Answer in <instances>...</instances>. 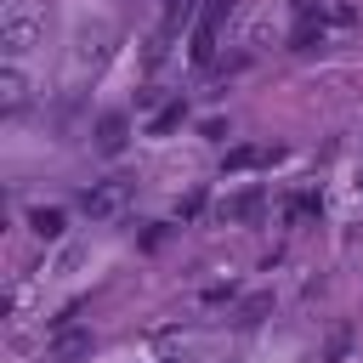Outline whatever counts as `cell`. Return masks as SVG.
<instances>
[{
  "instance_id": "1",
  "label": "cell",
  "mask_w": 363,
  "mask_h": 363,
  "mask_svg": "<svg viewBox=\"0 0 363 363\" xmlns=\"http://www.w3.org/2000/svg\"><path fill=\"white\" fill-rule=\"evenodd\" d=\"M130 204V176H108V182H91L85 193H79V210L91 216V221H108V216H119Z\"/></svg>"
},
{
  "instance_id": "2",
  "label": "cell",
  "mask_w": 363,
  "mask_h": 363,
  "mask_svg": "<svg viewBox=\"0 0 363 363\" xmlns=\"http://www.w3.org/2000/svg\"><path fill=\"white\" fill-rule=\"evenodd\" d=\"M125 142H130V113H102L96 119V153H125Z\"/></svg>"
},
{
  "instance_id": "3",
  "label": "cell",
  "mask_w": 363,
  "mask_h": 363,
  "mask_svg": "<svg viewBox=\"0 0 363 363\" xmlns=\"http://www.w3.org/2000/svg\"><path fill=\"white\" fill-rule=\"evenodd\" d=\"M91 346H96L91 329H57L51 335V357L57 363H79V357H91Z\"/></svg>"
},
{
  "instance_id": "4",
  "label": "cell",
  "mask_w": 363,
  "mask_h": 363,
  "mask_svg": "<svg viewBox=\"0 0 363 363\" xmlns=\"http://www.w3.org/2000/svg\"><path fill=\"white\" fill-rule=\"evenodd\" d=\"M272 159H278V147H250V142H244V147H227L221 170H227V176H244V170H261V164H272Z\"/></svg>"
},
{
  "instance_id": "5",
  "label": "cell",
  "mask_w": 363,
  "mask_h": 363,
  "mask_svg": "<svg viewBox=\"0 0 363 363\" xmlns=\"http://www.w3.org/2000/svg\"><path fill=\"white\" fill-rule=\"evenodd\" d=\"M34 40H40V23H34V17H11V23L0 28V45H6L11 57H17V51H28Z\"/></svg>"
},
{
  "instance_id": "6",
  "label": "cell",
  "mask_w": 363,
  "mask_h": 363,
  "mask_svg": "<svg viewBox=\"0 0 363 363\" xmlns=\"http://www.w3.org/2000/svg\"><path fill=\"white\" fill-rule=\"evenodd\" d=\"M28 227H34V238H62L68 216H62L57 204H34V210H28Z\"/></svg>"
},
{
  "instance_id": "7",
  "label": "cell",
  "mask_w": 363,
  "mask_h": 363,
  "mask_svg": "<svg viewBox=\"0 0 363 363\" xmlns=\"http://www.w3.org/2000/svg\"><path fill=\"white\" fill-rule=\"evenodd\" d=\"M23 102H28V79H23L17 68H0V108H6V113H17Z\"/></svg>"
},
{
  "instance_id": "8",
  "label": "cell",
  "mask_w": 363,
  "mask_h": 363,
  "mask_svg": "<svg viewBox=\"0 0 363 363\" xmlns=\"http://www.w3.org/2000/svg\"><path fill=\"white\" fill-rule=\"evenodd\" d=\"M267 312H272V295H250V301L238 306V318H233V323H238V329H255Z\"/></svg>"
},
{
  "instance_id": "9",
  "label": "cell",
  "mask_w": 363,
  "mask_h": 363,
  "mask_svg": "<svg viewBox=\"0 0 363 363\" xmlns=\"http://www.w3.org/2000/svg\"><path fill=\"white\" fill-rule=\"evenodd\" d=\"M255 210H261V193H238L233 204H221V216H227V221H250Z\"/></svg>"
},
{
  "instance_id": "10",
  "label": "cell",
  "mask_w": 363,
  "mask_h": 363,
  "mask_svg": "<svg viewBox=\"0 0 363 363\" xmlns=\"http://www.w3.org/2000/svg\"><path fill=\"white\" fill-rule=\"evenodd\" d=\"M210 57H216V28L199 23V34H193V62H210Z\"/></svg>"
},
{
  "instance_id": "11",
  "label": "cell",
  "mask_w": 363,
  "mask_h": 363,
  "mask_svg": "<svg viewBox=\"0 0 363 363\" xmlns=\"http://www.w3.org/2000/svg\"><path fill=\"white\" fill-rule=\"evenodd\" d=\"M176 125H182V102H170V108H159L147 130H153V136H164V130H176Z\"/></svg>"
},
{
  "instance_id": "12",
  "label": "cell",
  "mask_w": 363,
  "mask_h": 363,
  "mask_svg": "<svg viewBox=\"0 0 363 363\" xmlns=\"http://www.w3.org/2000/svg\"><path fill=\"white\" fill-rule=\"evenodd\" d=\"M346 346H352V329H335V335H329V346H323V363H340V357H346Z\"/></svg>"
},
{
  "instance_id": "13",
  "label": "cell",
  "mask_w": 363,
  "mask_h": 363,
  "mask_svg": "<svg viewBox=\"0 0 363 363\" xmlns=\"http://www.w3.org/2000/svg\"><path fill=\"white\" fill-rule=\"evenodd\" d=\"M233 6H238V0H210L199 23H204V28H221V17H233Z\"/></svg>"
},
{
  "instance_id": "14",
  "label": "cell",
  "mask_w": 363,
  "mask_h": 363,
  "mask_svg": "<svg viewBox=\"0 0 363 363\" xmlns=\"http://www.w3.org/2000/svg\"><path fill=\"white\" fill-rule=\"evenodd\" d=\"M306 216H318V199H295V204L284 210V221H306Z\"/></svg>"
},
{
  "instance_id": "15",
  "label": "cell",
  "mask_w": 363,
  "mask_h": 363,
  "mask_svg": "<svg viewBox=\"0 0 363 363\" xmlns=\"http://www.w3.org/2000/svg\"><path fill=\"white\" fill-rule=\"evenodd\" d=\"M199 210H204V193H187V199H176V216H182V221H187V216H199Z\"/></svg>"
},
{
  "instance_id": "16",
  "label": "cell",
  "mask_w": 363,
  "mask_h": 363,
  "mask_svg": "<svg viewBox=\"0 0 363 363\" xmlns=\"http://www.w3.org/2000/svg\"><path fill=\"white\" fill-rule=\"evenodd\" d=\"M159 363H176V357H159Z\"/></svg>"
}]
</instances>
